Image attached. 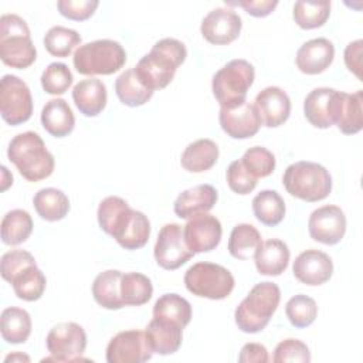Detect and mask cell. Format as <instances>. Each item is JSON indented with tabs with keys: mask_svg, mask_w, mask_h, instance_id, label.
Returning <instances> with one entry per match:
<instances>
[{
	"mask_svg": "<svg viewBox=\"0 0 363 363\" xmlns=\"http://www.w3.org/2000/svg\"><path fill=\"white\" fill-rule=\"evenodd\" d=\"M186 45L176 38H162L136 64L135 72L150 91L166 88L174 78L176 69L186 61Z\"/></svg>",
	"mask_w": 363,
	"mask_h": 363,
	"instance_id": "cell-1",
	"label": "cell"
},
{
	"mask_svg": "<svg viewBox=\"0 0 363 363\" xmlns=\"http://www.w3.org/2000/svg\"><path fill=\"white\" fill-rule=\"evenodd\" d=\"M363 91L354 94L342 91L333 92L329 104V118L332 125L345 135H354L363 128Z\"/></svg>",
	"mask_w": 363,
	"mask_h": 363,
	"instance_id": "cell-12",
	"label": "cell"
},
{
	"mask_svg": "<svg viewBox=\"0 0 363 363\" xmlns=\"http://www.w3.org/2000/svg\"><path fill=\"white\" fill-rule=\"evenodd\" d=\"M272 360L275 363H285V362H301L309 363L311 362V352L308 346L299 339H285L279 342L274 350Z\"/></svg>",
	"mask_w": 363,
	"mask_h": 363,
	"instance_id": "cell-46",
	"label": "cell"
},
{
	"mask_svg": "<svg viewBox=\"0 0 363 363\" xmlns=\"http://www.w3.org/2000/svg\"><path fill=\"white\" fill-rule=\"evenodd\" d=\"M0 112L11 126L27 122L33 115V98L27 84L16 75L7 74L0 82Z\"/></svg>",
	"mask_w": 363,
	"mask_h": 363,
	"instance_id": "cell-9",
	"label": "cell"
},
{
	"mask_svg": "<svg viewBox=\"0 0 363 363\" xmlns=\"http://www.w3.org/2000/svg\"><path fill=\"white\" fill-rule=\"evenodd\" d=\"M292 271L299 282L316 286L330 279L333 274V262L326 252L312 248L301 252L295 258Z\"/></svg>",
	"mask_w": 363,
	"mask_h": 363,
	"instance_id": "cell-18",
	"label": "cell"
},
{
	"mask_svg": "<svg viewBox=\"0 0 363 363\" xmlns=\"http://www.w3.org/2000/svg\"><path fill=\"white\" fill-rule=\"evenodd\" d=\"M218 121L221 129L233 139L252 138L262 125L255 105L247 101L235 106L221 108Z\"/></svg>",
	"mask_w": 363,
	"mask_h": 363,
	"instance_id": "cell-17",
	"label": "cell"
},
{
	"mask_svg": "<svg viewBox=\"0 0 363 363\" xmlns=\"http://www.w3.org/2000/svg\"><path fill=\"white\" fill-rule=\"evenodd\" d=\"M268 360V350L261 343H245L238 356L240 363H267Z\"/></svg>",
	"mask_w": 363,
	"mask_h": 363,
	"instance_id": "cell-51",
	"label": "cell"
},
{
	"mask_svg": "<svg viewBox=\"0 0 363 363\" xmlns=\"http://www.w3.org/2000/svg\"><path fill=\"white\" fill-rule=\"evenodd\" d=\"M254 105L267 128L284 125L291 115V99L279 86H267L257 94Z\"/></svg>",
	"mask_w": 363,
	"mask_h": 363,
	"instance_id": "cell-19",
	"label": "cell"
},
{
	"mask_svg": "<svg viewBox=\"0 0 363 363\" xmlns=\"http://www.w3.org/2000/svg\"><path fill=\"white\" fill-rule=\"evenodd\" d=\"M255 218L264 225H278L285 217V201L275 190H261L252 199Z\"/></svg>",
	"mask_w": 363,
	"mask_h": 363,
	"instance_id": "cell-32",
	"label": "cell"
},
{
	"mask_svg": "<svg viewBox=\"0 0 363 363\" xmlns=\"http://www.w3.org/2000/svg\"><path fill=\"white\" fill-rule=\"evenodd\" d=\"M240 160L255 179L269 176L277 164L272 152L262 146H252L247 149Z\"/></svg>",
	"mask_w": 363,
	"mask_h": 363,
	"instance_id": "cell-44",
	"label": "cell"
},
{
	"mask_svg": "<svg viewBox=\"0 0 363 363\" xmlns=\"http://www.w3.org/2000/svg\"><path fill=\"white\" fill-rule=\"evenodd\" d=\"M218 194L211 184H199L182 191L174 200V213L180 218H191L201 213H208L217 203Z\"/></svg>",
	"mask_w": 363,
	"mask_h": 363,
	"instance_id": "cell-22",
	"label": "cell"
},
{
	"mask_svg": "<svg viewBox=\"0 0 363 363\" xmlns=\"http://www.w3.org/2000/svg\"><path fill=\"white\" fill-rule=\"evenodd\" d=\"M153 254L157 265L167 271L180 268L194 257V252L184 242L182 225L176 223L164 224L160 228Z\"/></svg>",
	"mask_w": 363,
	"mask_h": 363,
	"instance_id": "cell-11",
	"label": "cell"
},
{
	"mask_svg": "<svg viewBox=\"0 0 363 363\" xmlns=\"http://www.w3.org/2000/svg\"><path fill=\"white\" fill-rule=\"evenodd\" d=\"M37 265L34 257L24 250H11L3 254L0 261V272L4 281L11 282L16 275H18L26 268Z\"/></svg>",
	"mask_w": 363,
	"mask_h": 363,
	"instance_id": "cell-45",
	"label": "cell"
},
{
	"mask_svg": "<svg viewBox=\"0 0 363 363\" xmlns=\"http://www.w3.org/2000/svg\"><path fill=\"white\" fill-rule=\"evenodd\" d=\"M153 294L149 277L140 272H126L121 278V298L125 306L145 305Z\"/></svg>",
	"mask_w": 363,
	"mask_h": 363,
	"instance_id": "cell-36",
	"label": "cell"
},
{
	"mask_svg": "<svg viewBox=\"0 0 363 363\" xmlns=\"http://www.w3.org/2000/svg\"><path fill=\"white\" fill-rule=\"evenodd\" d=\"M285 313L292 326L298 329L308 328L318 316V305L311 296L298 294L286 302Z\"/></svg>",
	"mask_w": 363,
	"mask_h": 363,
	"instance_id": "cell-42",
	"label": "cell"
},
{
	"mask_svg": "<svg viewBox=\"0 0 363 363\" xmlns=\"http://www.w3.org/2000/svg\"><path fill=\"white\" fill-rule=\"evenodd\" d=\"M261 234L251 224H237L228 238V252L237 259H250L261 245Z\"/></svg>",
	"mask_w": 363,
	"mask_h": 363,
	"instance_id": "cell-34",
	"label": "cell"
},
{
	"mask_svg": "<svg viewBox=\"0 0 363 363\" xmlns=\"http://www.w3.org/2000/svg\"><path fill=\"white\" fill-rule=\"evenodd\" d=\"M30 362V357L27 354H23V353H11L9 354L4 362Z\"/></svg>",
	"mask_w": 363,
	"mask_h": 363,
	"instance_id": "cell-52",
	"label": "cell"
},
{
	"mask_svg": "<svg viewBox=\"0 0 363 363\" xmlns=\"http://www.w3.org/2000/svg\"><path fill=\"white\" fill-rule=\"evenodd\" d=\"M153 318L170 320L186 328L191 320V305L177 294H164L153 305Z\"/></svg>",
	"mask_w": 363,
	"mask_h": 363,
	"instance_id": "cell-35",
	"label": "cell"
},
{
	"mask_svg": "<svg viewBox=\"0 0 363 363\" xmlns=\"http://www.w3.org/2000/svg\"><path fill=\"white\" fill-rule=\"evenodd\" d=\"M330 14V1H305L299 0L294 4L292 17L303 30L322 27Z\"/></svg>",
	"mask_w": 363,
	"mask_h": 363,
	"instance_id": "cell-39",
	"label": "cell"
},
{
	"mask_svg": "<svg viewBox=\"0 0 363 363\" xmlns=\"http://www.w3.org/2000/svg\"><path fill=\"white\" fill-rule=\"evenodd\" d=\"M285 190L303 201H320L330 194L332 177L326 167L315 162H296L289 164L282 176Z\"/></svg>",
	"mask_w": 363,
	"mask_h": 363,
	"instance_id": "cell-4",
	"label": "cell"
},
{
	"mask_svg": "<svg viewBox=\"0 0 363 363\" xmlns=\"http://www.w3.org/2000/svg\"><path fill=\"white\" fill-rule=\"evenodd\" d=\"M0 58L6 65L17 69L30 67L37 58L30 28L17 14L0 17Z\"/></svg>",
	"mask_w": 363,
	"mask_h": 363,
	"instance_id": "cell-5",
	"label": "cell"
},
{
	"mask_svg": "<svg viewBox=\"0 0 363 363\" xmlns=\"http://www.w3.org/2000/svg\"><path fill=\"white\" fill-rule=\"evenodd\" d=\"M0 332L7 343H24L31 333L30 313L17 306L6 308L0 316Z\"/></svg>",
	"mask_w": 363,
	"mask_h": 363,
	"instance_id": "cell-30",
	"label": "cell"
},
{
	"mask_svg": "<svg viewBox=\"0 0 363 363\" xmlns=\"http://www.w3.org/2000/svg\"><path fill=\"white\" fill-rule=\"evenodd\" d=\"M308 231L312 240L326 245H335L345 237L346 216L337 206H322L311 213Z\"/></svg>",
	"mask_w": 363,
	"mask_h": 363,
	"instance_id": "cell-14",
	"label": "cell"
},
{
	"mask_svg": "<svg viewBox=\"0 0 363 363\" xmlns=\"http://www.w3.org/2000/svg\"><path fill=\"white\" fill-rule=\"evenodd\" d=\"M31 233L33 218L26 210H11L1 220V240L7 245H18L24 242Z\"/></svg>",
	"mask_w": 363,
	"mask_h": 363,
	"instance_id": "cell-37",
	"label": "cell"
},
{
	"mask_svg": "<svg viewBox=\"0 0 363 363\" xmlns=\"http://www.w3.org/2000/svg\"><path fill=\"white\" fill-rule=\"evenodd\" d=\"M79 44L81 35L75 30L62 26L51 27L44 35V47L54 57L65 58Z\"/></svg>",
	"mask_w": 363,
	"mask_h": 363,
	"instance_id": "cell-41",
	"label": "cell"
},
{
	"mask_svg": "<svg viewBox=\"0 0 363 363\" xmlns=\"http://www.w3.org/2000/svg\"><path fill=\"white\" fill-rule=\"evenodd\" d=\"M72 72L64 62H51L41 74V86L50 95H62L72 85Z\"/></svg>",
	"mask_w": 363,
	"mask_h": 363,
	"instance_id": "cell-43",
	"label": "cell"
},
{
	"mask_svg": "<svg viewBox=\"0 0 363 363\" xmlns=\"http://www.w3.org/2000/svg\"><path fill=\"white\" fill-rule=\"evenodd\" d=\"M115 92L119 101L130 108L142 106L153 96V91L146 88L138 78L135 68L123 71L115 81Z\"/></svg>",
	"mask_w": 363,
	"mask_h": 363,
	"instance_id": "cell-31",
	"label": "cell"
},
{
	"mask_svg": "<svg viewBox=\"0 0 363 363\" xmlns=\"http://www.w3.org/2000/svg\"><path fill=\"white\" fill-rule=\"evenodd\" d=\"M333 92V88L322 86L312 89L306 95L303 101V113L312 126L319 129H326L332 126L329 118V104Z\"/></svg>",
	"mask_w": 363,
	"mask_h": 363,
	"instance_id": "cell-33",
	"label": "cell"
},
{
	"mask_svg": "<svg viewBox=\"0 0 363 363\" xmlns=\"http://www.w3.org/2000/svg\"><path fill=\"white\" fill-rule=\"evenodd\" d=\"M33 204L37 214L45 221H60L69 211V200L67 194L54 187L38 190L33 197Z\"/></svg>",
	"mask_w": 363,
	"mask_h": 363,
	"instance_id": "cell-29",
	"label": "cell"
},
{
	"mask_svg": "<svg viewBox=\"0 0 363 363\" xmlns=\"http://www.w3.org/2000/svg\"><path fill=\"white\" fill-rule=\"evenodd\" d=\"M184 285L196 296L220 301L227 298L235 285L233 274L223 265L197 262L184 274Z\"/></svg>",
	"mask_w": 363,
	"mask_h": 363,
	"instance_id": "cell-8",
	"label": "cell"
},
{
	"mask_svg": "<svg viewBox=\"0 0 363 363\" xmlns=\"http://www.w3.org/2000/svg\"><path fill=\"white\" fill-rule=\"evenodd\" d=\"M72 62L82 75H111L125 65L126 51L115 40H95L79 45Z\"/></svg>",
	"mask_w": 363,
	"mask_h": 363,
	"instance_id": "cell-6",
	"label": "cell"
},
{
	"mask_svg": "<svg viewBox=\"0 0 363 363\" xmlns=\"http://www.w3.org/2000/svg\"><path fill=\"white\" fill-rule=\"evenodd\" d=\"M362 40L349 43L345 50V64L350 72L362 79Z\"/></svg>",
	"mask_w": 363,
	"mask_h": 363,
	"instance_id": "cell-50",
	"label": "cell"
},
{
	"mask_svg": "<svg viewBox=\"0 0 363 363\" xmlns=\"http://www.w3.org/2000/svg\"><path fill=\"white\" fill-rule=\"evenodd\" d=\"M281 301L279 286L274 282H259L251 288L234 312L235 325L245 333L265 329Z\"/></svg>",
	"mask_w": 363,
	"mask_h": 363,
	"instance_id": "cell-3",
	"label": "cell"
},
{
	"mask_svg": "<svg viewBox=\"0 0 363 363\" xmlns=\"http://www.w3.org/2000/svg\"><path fill=\"white\" fill-rule=\"evenodd\" d=\"M221 223L217 217L201 213L187 220L183 228V238L186 245L194 254L213 251L221 241Z\"/></svg>",
	"mask_w": 363,
	"mask_h": 363,
	"instance_id": "cell-15",
	"label": "cell"
},
{
	"mask_svg": "<svg viewBox=\"0 0 363 363\" xmlns=\"http://www.w3.org/2000/svg\"><path fill=\"white\" fill-rule=\"evenodd\" d=\"M153 352L143 330L130 329L116 333L106 346L108 363H142L149 360Z\"/></svg>",
	"mask_w": 363,
	"mask_h": 363,
	"instance_id": "cell-13",
	"label": "cell"
},
{
	"mask_svg": "<svg viewBox=\"0 0 363 363\" xmlns=\"http://www.w3.org/2000/svg\"><path fill=\"white\" fill-rule=\"evenodd\" d=\"M41 125L54 138L68 136L75 126V116L62 98L50 99L41 111Z\"/></svg>",
	"mask_w": 363,
	"mask_h": 363,
	"instance_id": "cell-26",
	"label": "cell"
},
{
	"mask_svg": "<svg viewBox=\"0 0 363 363\" xmlns=\"http://www.w3.org/2000/svg\"><path fill=\"white\" fill-rule=\"evenodd\" d=\"M98 6V0H60L57 3L60 14L74 21H84L89 18Z\"/></svg>",
	"mask_w": 363,
	"mask_h": 363,
	"instance_id": "cell-48",
	"label": "cell"
},
{
	"mask_svg": "<svg viewBox=\"0 0 363 363\" xmlns=\"http://www.w3.org/2000/svg\"><path fill=\"white\" fill-rule=\"evenodd\" d=\"M150 237V221L138 210H133L126 227L115 238L116 242L125 250H139L146 245Z\"/></svg>",
	"mask_w": 363,
	"mask_h": 363,
	"instance_id": "cell-40",
	"label": "cell"
},
{
	"mask_svg": "<svg viewBox=\"0 0 363 363\" xmlns=\"http://www.w3.org/2000/svg\"><path fill=\"white\" fill-rule=\"evenodd\" d=\"M50 357L54 362H77L82 360L86 347V333L84 328L75 322H62L52 326L45 339Z\"/></svg>",
	"mask_w": 363,
	"mask_h": 363,
	"instance_id": "cell-10",
	"label": "cell"
},
{
	"mask_svg": "<svg viewBox=\"0 0 363 363\" xmlns=\"http://www.w3.org/2000/svg\"><path fill=\"white\" fill-rule=\"evenodd\" d=\"M227 184L237 194H248L257 187V180L241 163V160H234L227 167Z\"/></svg>",
	"mask_w": 363,
	"mask_h": 363,
	"instance_id": "cell-47",
	"label": "cell"
},
{
	"mask_svg": "<svg viewBox=\"0 0 363 363\" xmlns=\"http://www.w3.org/2000/svg\"><path fill=\"white\" fill-rule=\"evenodd\" d=\"M218 159V146L211 139H197L186 146L182 153L180 164L190 173L210 170Z\"/></svg>",
	"mask_w": 363,
	"mask_h": 363,
	"instance_id": "cell-27",
	"label": "cell"
},
{
	"mask_svg": "<svg viewBox=\"0 0 363 363\" xmlns=\"http://www.w3.org/2000/svg\"><path fill=\"white\" fill-rule=\"evenodd\" d=\"M335 47L328 38L319 37L303 43L295 57L296 67L301 72L316 75L323 72L333 62Z\"/></svg>",
	"mask_w": 363,
	"mask_h": 363,
	"instance_id": "cell-20",
	"label": "cell"
},
{
	"mask_svg": "<svg viewBox=\"0 0 363 363\" xmlns=\"http://www.w3.org/2000/svg\"><path fill=\"white\" fill-rule=\"evenodd\" d=\"M227 6L242 7L252 17H267L278 6L277 0H244V1H225Z\"/></svg>",
	"mask_w": 363,
	"mask_h": 363,
	"instance_id": "cell-49",
	"label": "cell"
},
{
	"mask_svg": "<svg viewBox=\"0 0 363 363\" xmlns=\"http://www.w3.org/2000/svg\"><path fill=\"white\" fill-rule=\"evenodd\" d=\"M242 28L241 17L228 7L211 10L201 21V35L216 45H225L238 38Z\"/></svg>",
	"mask_w": 363,
	"mask_h": 363,
	"instance_id": "cell-16",
	"label": "cell"
},
{
	"mask_svg": "<svg viewBox=\"0 0 363 363\" xmlns=\"http://www.w3.org/2000/svg\"><path fill=\"white\" fill-rule=\"evenodd\" d=\"M255 78V69L247 60L237 58L220 68L211 82L213 95L221 108H230L245 102L248 89Z\"/></svg>",
	"mask_w": 363,
	"mask_h": 363,
	"instance_id": "cell-7",
	"label": "cell"
},
{
	"mask_svg": "<svg viewBox=\"0 0 363 363\" xmlns=\"http://www.w3.org/2000/svg\"><path fill=\"white\" fill-rule=\"evenodd\" d=\"M132 213L133 208L123 199L108 196L98 206V224L104 233L116 238L126 227Z\"/></svg>",
	"mask_w": 363,
	"mask_h": 363,
	"instance_id": "cell-24",
	"label": "cell"
},
{
	"mask_svg": "<svg viewBox=\"0 0 363 363\" xmlns=\"http://www.w3.org/2000/svg\"><path fill=\"white\" fill-rule=\"evenodd\" d=\"M10 284L13 285V291L17 298L27 302H34L43 296L47 279L37 265H31L16 275Z\"/></svg>",
	"mask_w": 363,
	"mask_h": 363,
	"instance_id": "cell-38",
	"label": "cell"
},
{
	"mask_svg": "<svg viewBox=\"0 0 363 363\" xmlns=\"http://www.w3.org/2000/svg\"><path fill=\"white\" fill-rule=\"evenodd\" d=\"M289 255V248L284 241L277 238L262 241L254 255L255 268L261 275L278 277L286 269Z\"/></svg>",
	"mask_w": 363,
	"mask_h": 363,
	"instance_id": "cell-25",
	"label": "cell"
},
{
	"mask_svg": "<svg viewBox=\"0 0 363 363\" xmlns=\"http://www.w3.org/2000/svg\"><path fill=\"white\" fill-rule=\"evenodd\" d=\"M7 156L27 182H40L54 172V156L41 136L33 130L16 135L9 143Z\"/></svg>",
	"mask_w": 363,
	"mask_h": 363,
	"instance_id": "cell-2",
	"label": "cell"
},
{
	"mask_svg": "<svg viewBox=\"0 0 363 363\" xmlns=\"http://www.w3.org/2000/svg\"><path fill=\"white\" fill-rule=\"evenodd\" d=\"M122 272L118 269H106L98 274L92 282V296L95 302L109 311L123 308L121 298Z\"/></svg>",
	"mask_w": 363,
	"mask_h": 363,
	"instance_id": "cell-28",
	"label": "cell"
},
{
	"mask_svg": "<svg viewBox=\"0 0 363 363\" xmlns=\"http://www.w3.org/2000/svg\"><path fill=\"white\" fill-rule=\"evenodd\" d=\"M183 329L184 328L174 322L153 318L147 323L145 335L152 352L166 356L177 352L182 346Z\"/></svg>",
	"mask_w": 363,
	"mask_h": 363,
	"instance_id": "cell-21",
	"label": "cell"
},
{
	"mask_svg": "<svg viewBox=\"0 0 363 363\" xmlns=\"http://www.w3.org/2000/svg\"><path fill=\"white\" fill-rule=\"evenodd\" d=\"M72 99L78 111L85 116H98L106 106L108 92L101 79H82L72 88Z\"/></svg>",
	"mask_w": 363,
	"mask_h": 363,
	"instance_id": "cell-23",
	"label": "cell"
}]
</instances>
